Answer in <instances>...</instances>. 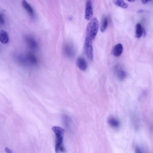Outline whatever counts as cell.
I'll return each mask as SVG.
<instances>
[{
	"label": "cell",
	"instance_id": "obj_18",
	"mask_svg": "<svg viewBox=\"0 0 153 153\" xmlns=\"http://www.w3.org/2000/svg\"><path fill=\"white\" fill-rule=\"evenodd\" d=\"M135 151L136 153H145L140 147H136Z\"/></svg>",
	"mask_w": 153,
	"mask_h": 153
},
{
	"label": "cell",
	"instance_id": "obj_12",
	"mask_svg": "<svg viewBox=\"0 0 153 153\" xmlns=\"http://www.w3.org/2000/svg\"><path fill=\"white\" fill-rule=\"evenodd\" d=\"M27 60L32 64H36L37 63V59L35 55L31 52L28 53L27 57Z\"/></svg>",
	"mask_w": 153,
	"mask_h": 153
},
{
	"label": "cell",
	"instance_id": "obj_10",
	"mask_svg": "<svg viewBox=\"0 0 153 153\" xmlns=\"http://www.w3.org/2000/svg\"><path fill=\"white\" fill-rule=\"evenodd\" d=\"M23 7L29 14L30 16L33 17L34 16V10L31 5L25 1H23L22 2Z\"/></svg>",
	"mask_w": 153,
	"mask_h": 153
},
{
	"label": "cell",
	"instance_id": "obj_9",
	"mask_svg": "<svg viewBox=\"0 0 153 153\" xmlns=\"http://www.w3.org/2000/svg\"><path fill=\"white\" fill-rule=\"evenodd\" d=\"M26 40L28 45L32 49L36 50L38 48V43L34 38L28 37L26 38Z\"/></svg>",
	"mask_w": 153,
	"mask_h": 153
},
{
	"label": "cell",
	"instance_id": "obj_21",
	"mask_svg": "<svg viewBox=\"0 0 153 153\" xmlns=\"http://www.w3.org/2000/svg\"><path fill=\"white\" fill-rule=\"evenodd\" d=\"M141 2L142 4H147L148 2H149V1H143H143H141Z\"/></svg>",
	"mask_w": 153,
	"mask_h": 153
},
{
	"label": "cell",
	"instance_id": "obj_11",
	"mask_svg": "<svg viewBox=\"0 0 153 153\" xmlns=\"http://www.w3.org/2000/svg\"><path fill=\"white\" fill-rule=\"evenodd\" d=\"M0 41L3 44H7L9 41V37L8 33L5 31H0Z\"/></svg>",
	"mask_w": 153,
	"mask_h": 153
},
{
	"label": "cell",
	"instance_id": "obj_15",
	"mask_svg": "<svg viewBox=\"0 0 153 153\" xmlns=\"http://www.w3.org/2000/svg\"><path fill=\"white\" fill-rule=\"evenodd\" d=\"M108 20L106 17H104L102 19L101 22L100 30L102 32H103L106 30L108 25Z\"/></svg>",
	"mask_w": 153,
	"mask_h": 153
},
{
	"label": "cell",
	"instance_id": "obj_20",
	"mask_svg": "<svg viewBox=\"0 0 153 153\" xmlns=\"http://www.w3.org/2000/svg\"><path fill=\"white\" fill-rule=\"evenodd\" d=\"M142 34H143L145 36L146 35V30H145L144 28H143V32Z\"/></svg>",
	"mask_w": 153,
	"mask_h": 153
},
{
	"label": "cell",
	"instance_id": "obj_7",
	"mask_svg": "<svg viewBox=\"0 0 153 153\" xmlns=\"http://www.w3.org/2000/svg\"><path fill=\"white\" fill-rule=\"evenodd\" d=\"M76 64L78 68L82 71L87 70L88 64L85 60L83 57H79L76 60Z\"/></svg>",
	"mask_w": 153,
	"mask_h": 153
},
{
	"label": "cell",
	"instance_id": "obj_6",
	"mask_svg": "<svg viewBox=\"0 0 153 153\" xmlns=\"http://www.w3.org/2000/svg\"><path fill=\"white\" fill-rule=\"evenodd\" d=\"M93 15L92 3L91 1H87L86 4L85 11V18L86 20L89 21L92 18Z\"/></svg>",
	"mask_w": 153,
	"mask_h": 153
},
{
	"label": "cell",
	"instance_id": "obj_5",
	"mask_svg": "<svg viewBox=\"0 0 153 153\" xmlns=\"http://www.w3.org/2000/svg\"><path fill=\"white\" fill-rule=\"evenodd\" d=\"M63 52L66 56L72 58L75 54L74 47L70 43H67L63 47Z\"/></svg>",
	"mask_w": 153,
	"mask_h": 153
},
{
	"label": "cell",
	"instance_id": "obj_19",
	"mask_svg": "<svg viewBox=\"0 0 153 153\" xmlns=\"http://www.w3.org/2000/svg\"><path fill=\"white\" fill-rule=\"evenodd\" d=\"M5 150L6 153H13L11 150L8 147L6 148Z\"/></svg>",
	"mask_w": 153,
	"mask_h": 153
},
{
	"label": "cell",
	"instance_id": "obj_8",
	"mask_svg": "<svg viewBox=\"0 0 153 153\" xmlns=\"http://www.w3.org/2000/svg\"><path fill=\"white\" fill-rule=\"evenodd\" d=\"M123 51V47L121 43H119L114 46L112 50L113 55L116 57L120 56Z\"/></svg>",
	"mask_w": 153,
	"mask_h": 153
},
{
	"label": "cell",
	"instance_id": "obj_3",
	"mask_svg": "<svg viewBox=\"0 0 153 153\" xmlns=\"http://www.w3.org/2000/svg\"><path fill=\"white\" fill-rule=\"evenodd\" d=\"M92 40L89 37H86L84 45V50L85 54L88 59L91 61L93 60V58Z\"/></svg>",
	"mask_w": 153,
	"mask_h": 153
},
{
	"label": "cell",
	"instance_id": "obj_17",
	"mask_svg": "<svg viewBox=\"0 0 153 153\" xmlns=\"http://www.w3.org/2000/svg\"><path fill=\"white\" fill-rule=\"evenodd\" d=\"M5 23V21L3 15L0 13V25H3Z\"/></svg>",
	"mask_w": 153,
	"mask_h": 153
},
{
	"label": "cell",
	"instance_id": "obj_14",
	"mask_svg": "<svg viewBox=\"0 0 153 153\" xmlns=\"http://www.w3.org/2000/svg\"><path fill=\"white\" fill-rule=\"evenodd\" d=\"M143 27L140 23L137 24L136 26V36L137 38H140L141 37L143 32Z\"/></svg>",
	"mask_w": 153,
	"mask_h": 153
},
{
	"label": "cell",
	"instance_id": "obj_23",
	"mask_svg": "<svg viewBox=\"0 0 153 153\" xmlns=\"http://www.w3.org/2000/svg\"><path fill=\"white\" fill-rule=\"evenodd\" d=\"M128 1L129 2H134L135 1Z\"/></svg>",
	"mask_w": 153,
	"mask_h": 153
},
{
	"label": "cell",
	"instance_id": "obj_16",
	"mask_svg": "<svg viewBox=\"0 0 153 153\" xmlns=\"http://www.w3.org/2000/svg\"><path fill=\"white\" fill-rule=\"evenodd\" d=\"M114 4L116 6L123 8H126L128 7V4L122 0H116L113 1Z\"/></svg>",
	"mask_w": 153,
	"mask_h": 153
},
{
	"label": "cell",
	"instance_id": "obj_22",
	"mask_svg": "<svg viewBox=\"0 0 153 153\" xmlns=\"http://www.w3.org/2000/svg\"><path fill=\"white\" fill-rule=\"evenodd\" d=\"M143 12H144V11H143V10L142 9H140L138 11V12L139 13H141Z\"/></svg>",
	"mask_w": 153,
	"mask_h": 153
},
{
	"label": "cell",
	"instance_id": "obj_13",
	"mask_svg": "<svg viewBox=\"0 0 153 153\" xmlns=\"http://www.w3.org/2000/svg\"><path fill=\"white\" fill-rule=\"evenodd\" d=\"M110 125L114 128H117L120 126V123L118 121L113 118H111L108 121Z\"/></svg>",
	"mask_w": 153,
	"mask_h": 153
},
{
	"label": "cell",
	"instance_id": "obj_4",
	"mask_svg": "<svg viewBox=\"0 0 153 153\" xmlns=\"http://www.w3.org/2000/svg\"><path fill=\"white\" fill-rule=\"evenodd\" d=\"M114 72L117 78L120 81H123L127 77V73L119 65H117L115 67Z\"/></svg>",
	"mask_w": 153,
	"mask_h": 153
},
{
	"label": "cell",
	"instance_id": "obj_2",
	"mask_svg": "<svg viewBox=\"0 0 153 153\" xmlns=\"http://www.w3.org/2000/svg\"><path fill=\"white\" fill-rule=\"evenodd\" d=\"M99 23L96 17L93 18L88 24L86 28L87 36L93 40L96 36L99 30Z\"/></svg>",
	"mask_w": 153,
	"mask_h": 153
},
{
	"label": "cell",
	"instance_id": "obj_1",
	"mask_svg": "<svg viewBox=\"0 0 153 153\" xmlns=\"http://www.w3.org/2000/svg\"><path fill=\"white\" fill-rule=\"evenodd\" d=\"M52 129L55 133L56 136L55 145L56 153L64 152L65 150L63 144L64 130L62 128L57 126H53Z\"/></svg>",
	"mask_w": 153,
	"mask_h": 153
}]
</instances>
